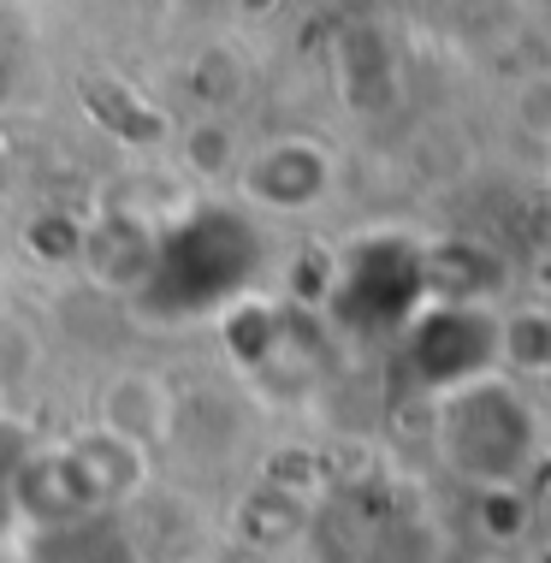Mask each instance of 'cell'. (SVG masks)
<instances>
[{
  "mask_svg": "<svg viewBox=\"0 0 551 563\" xmlns=\"http://www.w3.org/2000/svg\"><path fill=\"white\" fill-rule=\"evenodd\" d=\"M255 262H262V243L250 220L208 208L173 232H155V267L143 279V302L161 309L166 321H184L196 309H225L255 279Z\"/></svg>",
  "mask_w": 551,
  "mask_h": 563,
  "instance_id": "1",
  "label": "cell"
},
{
  "mask_svg": "<svg viewBox=\"0 0 551 563\" xmlns=\"http://www.w3.org/2000/svg\"><path fill=\"white\" fill-rule=\"evenodd\" d=\"M445 456L456 475L504 486L533 456V416L504 386H463L445 404Z\"/></svg>",
  "mask_w": 551,
  "mask_h": 563,
  "instance_id": "2",
  "label": "cell"
},
{
  "mask_svg": "<svg viewBox=\"0 0 551 563\" xmlns=\"http://www.w3.org/2000/svg\"><path fill=\"white\" fill-rule=\"evenodd\" d=\"M427 302V279H421V255L409 243H362L356 255L339 267L332 285V314L356 332H392L409 327Z\"/></svg>",
  "mask_w": 551,
  "mask_h": 563,
  "instance_id": "3",
  "label": "cell"
},
{
  "mask_svg": "<svg viewBox=\"0 0 551 563\" xmlns=\"http://www.w3.org/2000/svg\"><path fill=\"white\" fill-rule=\"evenodd\" d=\"M493 356H498V321L481 309H427L409 321V362H416L421 386L433 391L481 386Z\"/></svg>",
  "mask_w": 551,
  "mask_h": 563,
  "instance_id": "4",
  "label": "cell"
},
{
  "mask_svg": "<svg viewBox=\"0 0 551 563\" xmlns=\"http://www.w3.org/2000/svg\"><path fill=\"white\" fill-rule=\"evenodd\" d=\"M78 250H84V262H89L96 279L131 285V291H143L148 267H155V232H148L143 220H131V214H107V225H96Z\"/></svg>",
  "mask_w": 551,
  "mask_h": 563,
  "instance_id": "5",
  "label": "cell"
},
{
  "mask_svg": "<svg viewBox=\"0 0 551 563\" xmlns=\"http://www.w3.org/2000/svg\"><path fill=\"white\" fill-rule=\"evenodd\" d=\"M327 185V166H320L315 148H273L267 161H255V173H250V190L262 196L267 208H297V202H309V196Z\"/></svg>",
  "mask_w": 551,
  "mask_h": 563,
  "instance_id": "6",
  "label": "cell"
},
{
  "mask_svg": "<svg viewBox=\"0 0 551 563\" xmlns=\"http://www.w3.org/2000/svg\"><path fill=\"white\" fill-rule=\"evenodd\" d=\"M498 356L528 362V368H546L551 362V321L546 314H516V321L498 327Z\"/></svg>",
  "mask_w": 551,
  "mask_h": 563,
  "instance_id": "7",
  "label": "cell"
},
{
  "mask_svg": "<svg viewBox=\"0 0 551 563\" xmlns=\"http://www.w3.org/2000/svg\"><path fill=\"white\" fill-rule=\"evenodd\" d=\"M279 332L285 327H279V314H273V309H232V314H225V339H232V350L243 362H262L267 350L279 344Z\"/></svg>",
  "mask_w": 551,
  "mask_h": 563,
  "instance_id": "8",
  "label": "cell"
},
{
  "mask_svg": "<svg viewBox=\"0 0 551 563\" xmlns=\"http://www.w3.org/2000/svg\"><path fill=\"white\" fill-rule=\"evenodd\" d=\"M24 468V439L12 428H0V522L12 516V481H19Z\"/></svg>",
  "mask_w": 551,
  "mask_h": 563,
  "instance_id": "9",
  "label": "cell"
},
{
  "mask_svg": "<svg viewBox=\"0 0 551 563\" xmlns=\"http://www.w3.org/2000/svg\"><path fill=\"white\" fill-rule=\"evenodd\" d=\"M190 161L196 166H220L225 161V131H213V125H202L190 136Z\"/></svg>",
  "mask_w": 551,
  "mask_h": 563,
  "instance_id": "10",
  "label": "cell"
},
{
  "mask_svg": "<svg viewBox=\"0 0 551 563\" xmlns=\"http://www.w3.org/2000/svg\"><path fill=\"white\" fill-rule=\"evenodd\" d=\"M486 516H493L498 534H510V528H516V493H504V486H498V493L486 498Z\"/></svg>",
  "mask_w": 551,
  "mask_h": 563,
  "instance_id": "11",
  "label": "cell"
}]
</instances>
